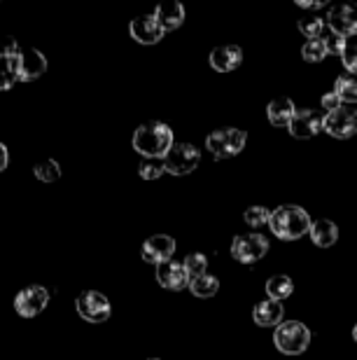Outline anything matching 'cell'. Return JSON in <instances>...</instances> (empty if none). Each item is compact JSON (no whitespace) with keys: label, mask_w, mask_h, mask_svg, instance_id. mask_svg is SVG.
Returning a JSON list of instances; mask_svg holds the SVG:
<instances>
[{"label":"cell","mask_w":357,"mask_h":360,"mask_svg":"<svg viewBox=\"0 0 357 360\" xmlns=\"http://www.w3.org/2000/svg\"><path fill=\"white\" fill-rule=\"evenodd\" d=\"M243 63V49L236 45H222L210 52V66L217 73H231Z\"/></svg>","instance_id":"cell-16"},{"label":"cell","mask_w":357,"mask_h":360,"mask_svg":"<svg viewBox=\"0 0 357 360\" xmlns=\"http://www.w3.org/2000/svg\"><path fill=\"white\" fill-rule=\"evenodd\" d=\"M299 31H302L306 38L309 40H318L320 35H323V28H325V21L320 19V17H316V14H313V17H302L299 19Z\"/></svg>","instance_id":"cell-26"},{"label":"cell","mask_w":357,"mask_h":360,"mask_svg":"<svg viewBox=\"0 0 357 360\" xmlns=\"http://www.w3.org/2000/svg\"><path fill=\"white\" fill-rule=\"evenodd\" d=\"M19 82V77H17V73H14V70L10 68V63L5 61V66L0 68V89L3 91H7V89H12L14 84Z\"/></svg>","instance_id":"cell-32"},{"label":"cell","mask_w":357,"mask_h":360,"mask_svg":"<svg viewBox=\"0 0 357 360\" xmlns=\"http://www.w3.org/2000/svg\"><path fill=\"white\" fill-rule=\"evenodd\" d=\"M175 253V241L173 236H166V234H156V236H149V239L142 243V260L145 262H152V264H163L168 262L170 257Z\"/></svg>","instance_id":"cell-12"},{"label":"cell","mask_w":357,"mask_h":360,"mask_svg":"<svg viewBox=\"0 0 357 360\" xmlns=\"http://www.w3.org/2000/svg\"><path fill=\"white\" fill-rule=\"evenodd\" d=\"M341 61L346 66V73L357 75V38H348L346 49L341 52Z\"/></svg>","instance_id":"cell-30"},{"label":"cell","mask_w":357,"mask_h":360,"mask_svg":"<svg viewBox=\"0 0 357 360\" xmlns=\"http://www.w3.org/2000/svg\"><path fill=\"white\" fill-rule=\"evenodd\" d=\"M128 33L135 42L140 45H156L161 38H163V31L161 26L156 24L154 14H145V17H135L128 26Z\"/></svg>","instance_id":"cell-15"},{"label":"cell","mask_w":357,"mask_h":360,"mask_svg":"<svg viewBox=\"0 0 357 360\" xmlns=\"http://www.w3.org/2000/svg\"><path fill=\"white\" fill-rule=\"evenodd\" d=\"M311 225H313L311 215L306 213L302 206L285 204V206H278L276 211H271L269 227H271V232L283 241L302 239L304 234L311 232Z\"/></svg>","instance_id":"cell-2"},{"label":"cell","mask_w":357,"mask_h":360,"mask_svg":"<svg viewBox=\"0 0 357 360\" xmlns=\"http://www.w3.org/2000/svg\"><path fill=\"white\" fill-rule=\"evenodd\" d=\"M163 171H166L163 160H142L138 167L140 178H145V180H156L159 176H163Z\"/></svg>","instance_id":"cell-29"},{"label":"cell","mask_w":357,"mask_h":360,"mask_svg":"<svg viewBox=\"0 0 357 360\" xmlns=\"http://www.w3.org/2000/svg\"><path fill=\"white\" fill-rule=\"evenodd\" d=\"M248 143V134L243 129L236 127H224L213 131L208 139H206V148L210 150V155L215 160H229V157H236L243 153Z\"/></svg>","instance_id":"cell-4"},{"label":"cell","mask_w":357,"mask_h":360,"mask_svg":"<svg viewBox=\"0 0 357 360\" xmlns=\"http://www.w3.org/2000/svg\"><path fill=\"white\" fill-rule=\"evenodd\" d=\"M173 146V131L163 122H147L133 131V150L145 160H163Z\"/></svg>","instance_id":"cell-1"},{"label":"cell","mask_w":357,"mask_h":360,"mask_svg":"<svg viewBox=\"0 0 357 360\" xmlns=\"http://www.w3.org/2000/svg\"><path fill=\"white\" fill-rule=\"evenodd\" d=\"M353 337H355V342H357V326L353 328Z\"/></svg>","instance_id":"cell-37"},{"label":"cell","mask_w":357,"mask_h":360,"mask_svg":"<svg viewBox=\"0 0 357 360\" xmlns=\"http://www.w3.org/2000/svg\"><path fill=\"white\" fill-rule=\"evenodd\" d=\"M325 47H327V54H339L341 56V52L346 49V42H348V38H344V35H337V33H327L325 35Z\"/></svg>","instance_id":"cell-31"},{"label":"cell","mask_w":357,"mask_h":360,"mask_svg":"<svg viewBox=\"0 0 357 360\" xmlns=\"http://www.w3.org/2000/svg\"><path fill=\"white\" fill-rule=\"evenodd\" d=\"M154 19H156V24L161 26L163 33L175 31V28H180L184 21V7H182V3H175V0L173 3H163L154 10Z\"/></svg>","instance_id":"cell-18"},{"label":"cell","mask_w":357,"mask_h":360,"mask_svg":"<svg viewBox=\"0 0 357 360\" xmlns=\"http://www.w3.org/2000/svg\"><path fill=\"white\" fill-rule=\"evenodd\" d=\"M285 309L281 302L276 300H262L260 304L252 309V321L260 328H278L283 323Z\"/></svg>","instance_id":"cell-17"},{"label":"cell","mask_w":357,"mask_h":360,"mask_svg":"<svg viewBox=\"0 0 357 360\" xmlns=\"http://www.w3.org/2000/svg\"><path fill=\"white\" fill-rule=\"evenodd\" d=\"M33 174L38 180H42V183H54V180L61 178V167L56 160H45V162H38L33 167Z\"/></svg>","instance_id":"cell-24"},{"label":"cell","mask_w":357,"mask_h":360,"mask_svg":"<svg viewBox=\"0 0 357 360\" xmlns=\"http://www.w3.org/2000/svg\"><path fill=\"white\" fill-rule=\"evenodd\" d=\"M269 253V241L262 234H238L231 241V257L241 264H255Z\"/></svg>","instance_id":"cell-6"},{"label":"cell","mask_w":357,"mask_h":360,"mask_svg":"<svg viewBox=\"0 0 357 360\" xmlns=\"http://www.w3.org/2000/svg\"><path fill=\"white\" fill-rule=\"evenodd\" d=\"M21 52V47H19V42L14 40V38H7V40H3L0 42V59H5V61H10V59H14Z\"/></svg>","instance_id":"cell-33"},{"label":"cell","mask_w":357,"mask_h":360,"mask_svg":"<svg viewBox=\"0 0 357 360\" xmlns=\"http://www.w3.org/2000/svg\"><path fill=\"white\" fill-rule=\"evenodd\" d=\"M156 281H159L161 288H166V290H184V288H189L191 283V276L184 269L182 262H175V260H168L156 267Z\"/></svg>","instance_id":"cell-13"},{"label":"cell","mask_w":357,"mask_h":360,"mask_svg":"<svg viewBox=\"0 0 357 360\" xmlns=\"http://www.w3.org/2000/svg\"><path fill=\"white\" fill-rule=\"evenodd\" d=\"M7 162H10V155H7V148L0 143V174L7 169Z\"/></svg>","instance_id":"cell-36"},{"label":"cell","mask_w":357,"mask_h":360,"mask_svg":"<svg viewBox=\"0 0 357 360\" xmlns=\"http://www.w3.org/2000/svg\"><path fill=\"white\" fill-rule=\"evenodd\" d=\"M47 302H49V292L45 290V288L28 285L17 295V297H14V309H17V314L24 316V319H33V316L45 311Z\"/></svg>","instance_id":"cell-11"},{"label":"cell","mask_w":357,"mask_h":360,"mask_svg":"<svg viewBox=\"0 0 357 360\" xmlns=\"http://www.w3.org/2000/svg\"><path fill=\"white\" fill-rule=\"evenodd\" d=\"M152 360H156V358H152Z\"/></svg>","instance_id":"cell-38"},{"label":"cell","mask_w":357,"mask_h":360,"mask_svg":"<svg viewBox=\"0 0 357 360\" xmlns=\"http://www.w3.org/2000/svg\"><path fill=\"white\" fill-rule=\"evenodd\" d=\"M295 115H297V108L292 98H276L267 105V117L274 127H290Z\"/></svg>","instance_id":"cell-19"},{"label":"cell","mask_w":357,"mask_h":360,"mask_svg":"<svg viewBox=\"0 0 357 360\" xmlns=\"http://www.w3.org/2000/svg\"><path fill=\"white\" fill-rule=\"evenodd\" d=\"M189 290H191V295H194V297H201V300L215 297L217 290H220V281L213 276V274H203V276L191 278Z\"/></svg>","instance_id":"cell-22"},{"label":"cell","mask_w":357,"mask_h":360,"mask_svg":"<svg viewBox=\"0 0 357 360\" xmlns=\"http://www.w3.org/2000/svg\"><path fill=\"white\" fill-rule=\"evenodd\" d=\"M295 5L302 7V10H320V7H325L327 3L325 0H313V3L311 0H295Z\"/></svg>","instance_id":"cell-35"},{"label":"cell","mask_w":357,"mask_h":360,"mask_svg":"<svg viewBox=\"0 0 357 360\" xmlns=\"http://www.w3.org/2000/svg\"><path fill=\"white\" fill-rule=\"evenodd\" d=\"M292 292H295V283H292V278L285 276V274H278V276H271L267 281V295H269V300H276V302L288 300Z\"/></svg>","instance_id":"cell-21"},{"label":"cell","mask_w":357,"mask_h":360,"mask_svg":"<svg viewBox=\"0 0 357 360\" xmlns=\"http://www.w3.org/2000/svg\"><path fill=\"white\" fill-rule=\"evenodd\" d=\"M323 122L325 117L316 110H297V115L292 117L290 122V134L295 136V139H313V136H318L323 131Z\"/></svg>","instance_id":"cell-14"},{"label":"cell","mask_w":357,"mask_h":360,"mask_svg":"<svg viewBox=\"0 0 357 360\" xmlns=\"http://www.w3.org/2000/svg\"><path fill=\"white\" fill-rule=\"evenodd\" d=\"M323 131H327L332 139H351L357 134V110L351 105H341L339 110L327 112L323 122Z\"/></svg>","instance_id":"cell-8"},{"label":"cell","mask_w":357,"mask_h":360,"mask_svg":"<svg viewBox=\"0 0 357 360\" xmlns=\"http://www.w3.org/2000/svg\"><path fill=\"white\" fill-rule=\"evenodd\" d=\"M7 63H10V68L17 73L19 82H33V80H38L40 75H45V70H47L45 54H42L40 49H33V47L21 49V52Z\"/></svg>","instance_id":"cell-5"},{"label":"cell","mask_w":357,"mask_h":360,"mask_svg":"<svg viewBox=\"0 0 357 360\" xmlns=\"http://www.w3.org/2000/svg\"><path fill=\"white\" fill-rule=\"evenodd\" d=\"M198 162H201V153L191 143H175L170 153L163 157L166 171L173 176H189L198 167Z\"/></svg>","instance_id":"cell-7"},{"label":"cell","mask_w":357,"mask_h":360,"mask_svg":"<svg viewBox=\"0 0 357 360\" xmlns=\"http://www.w3.org/2000/svg\"><path fill=\"white\" fill-rule=\"evenodd\" d=\"M243 218H245V222L250 227H264V225H269V220H271V211L267 206H250L245 213H243Z\"/></svg>","instance_id":"cell-28"},{"label":"cell","mask_w":357,"mask_h":360,"mask_svg":"<svg viewBox=\"0 0 357 360\" xmlns=\"http://www.w3.org/2000/svg\"><path fill=\"white\" fill-rule=\"evenodd\" d=\"M274 344L285 356H302L311 344V330L299 321H285L276 328Z\"/></svg>","instance_id":"cell-3"},{"label":"cell","mask_w":357,"mask_h":360,"mask_svg":"<svg viewBox=\"0 0 357 360\" xmlns=\"http://www.w3.org/2000/svg\"><path fill=\"white\" fill-rule=\"evenodd\" d=\"M320 105L325 108V112H334V110H339V108L344 105V101L339 98V94L330 91V94H325V96H323V101H320Z\"/></svg>","instance_id":"cell-34"},{"label":"cell","mask_w":357,"mask_h":360,"mask_svg":"<svg viewBox=\"0 0 357 360\" xmlns=\"http://www.w3.org/2000/svg\"><path fill=\"white\" fill-rule=\"evenodd\" d=\"M182 264H184V269H187V274L191 278L208 274V271H206V269H208V257H206L203 253H189L187 257H184Z\"/></svg>","instance_id":"cell-27"},{"label":"cell","mask_w":357,"mask_h":360,"mask_svg":"<svg viewBox=\"0 0 357 360\" xmlns=\"http://www.w3.org/2000/svg\"><path fill=\"white\" fill-rule=\"evenodd\" d=\"M325 19L332 33L344 35V38H357V5L355 3L332 5Z\"/></svg>","instance_id":"cell-10"},{"label":"cell","mask_w":357,"mask_h":360,"mask_svg":"<svg viewBox=\"0 0 357 360\" xmlns=\"http://www.w3.org/2000/svg\"><path fill=\"white\" fill-rule=\"evenodd\" d=\"M309 236H311V241L316 243V246L330 248V246H334V243L339 241V227H337V222H332V220H327V218L316 220L311 225Z\"/></svg>","instance_id":"cell-20"},{"label":"cell","mask_w":357,"mask_h":360,"mask_svg":"<svg viewBox=\"0 0 357 360\" xmlns=\"http://www.w3.org/2000/svg\"><path fill=\"white\" fill-rule=\"evenodd\" d=\"M302 56L309 63H320V61H325V56H330L327 54V47H325V40L323 38H318V40H309L306 45L302 47Z\"/></svg>","instance_id":"cell-25"},{"label":"cell","mask_w":357,"mask_h":360,"mask_svg":"<svg viewBox=\"0 0 357 360\" xmlns=\"http://www.w3.org/2000/svg\"><path fill=\"white\" fill-rule=\"evenodd\" d=\"M334 94H339V98L344 103H357V75L344 73L334 82Z\"/></svg>","instance_id":"cell-23"},{"label":"cell","mask_w":357,"mask_h":360,"mask_svg":"<svg viewBox=\"0 0 357 360\" xmlns=\"http://www.w3.org/2000/svg\"><path fill=\"white\" fill-rule=\"evenodd\" d=\"M75 307H77L80 319H84L87 323H103V321H108L112 314L108 297L98 290H84L80 297H77Z\"/></svg>","instance_id":"cell-9"}]
</instances>
